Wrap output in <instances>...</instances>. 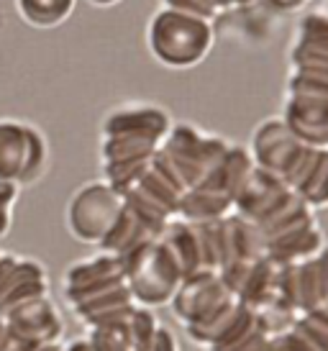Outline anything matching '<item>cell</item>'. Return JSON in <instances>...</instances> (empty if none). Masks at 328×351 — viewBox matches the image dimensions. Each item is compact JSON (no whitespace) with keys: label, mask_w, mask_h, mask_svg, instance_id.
Segmentation results:
<instances>
[{"label":"cell","mask_w":328,"mask_h":351,"mask_svg":"<svg viewBox=\"0 0 328 351\" xmlns=\"http://www.w3.org/2000/svg\"><path fill=\"white\" fill-rule=\"evenodd\" d=\"M47 167V141L23 121L0 118V182L26 185Z\"/></svg>","instance_id":"1"},{"label":"cell","mask_w":328,"mask_h":351,"mask_svg":"<svg viewBox=\"0 0 328 351\" xmlns=\"http://www.w3.org/2000/svg\"><path fill=\"white\" fill-rule=\"evenodd\" d=\"M16 10L21 21L34 29H54L69 19L75 0H16Z\"/></svg>","instance_id":"2"},{"label":"cell","mask_w":328,"mask_h":351,"mask_svg":"<svg viewBox=\"0 0 328 351\" xmlns=\"http://www.w3.org/2000/svg\"><path fill=\"white\" fill-rule=\"evenodd\" d=\"M90 3H95V5H110V3H116V0H90Z\"/></svg>","instance_id":"3"}]
</instances>
